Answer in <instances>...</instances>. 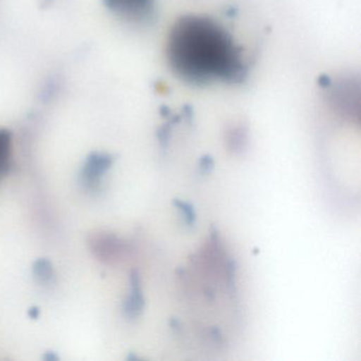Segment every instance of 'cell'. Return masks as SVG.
<instances>
[{"instance_id": "10", "label": "cell", "mask_w": 361, "mask_h": 361, "mask_svg": "<svg viewBox=\"0 0 361 361\" xmlns=\"http://www.w3.org/2000/svg\"><path fill=\"white\" fill-rule=\"evenodd\" d=\"M171 138V126H166L159 130L158 133V139H159L160 145H161L162 149H166L168 147L169 141Z\"/></svg>"}, {"instance_id": "1", "label": "cell", "mask_w": 361, "mask_h": 361, "mask_svg": "<svg viewBox=\"0 0 361 361\" xmlns=\"http://www.w3.org/2000/svg\"><path fill=\"white\" fill-rule=\"evenodd\" d=\"M166 58L177 77L192 85L240 84L247 77L243 50L221 24L202 16H185L171 29Z\"/></svg>"}, {"instance_id": "7", "label": "cell", "mask_w": 361, "mask_h": 361, "mask_svg": "<svg viewBox=\"0 0 361 361\" xmlns=\"http://www.w3.org/2000/svg\"><path fill=\"white\" fill-rule=\"evenodd\" d=\"M172 204L173 206L176 207V208L178 209L181 216L185 219V225L189 228H193L194 226H195L196 219H197L194 207L192 206L191 204H189V202L177 200V198L172 200Z\"/></svg>"}, {"instance_id": "4", "label": "cell", "mask_w": 361, "mask_h": 361, "mask_svg": "<svg viewBox=\"0 0 361 361\" xmlns=\"http://www.w3.org/2000/svg\"><path fill=\"white\" fill-rule=\"evenodd\" d=\"M145 308V299L140 286V276L134 270L130 274V293L126 303V312L130 318H136Z\"/></svg>"}, {"instance_id": "8", "label": "cell", "mask_w": 361, "mask_h": 361, "mask_svg": "<svg viewBox=\"0 0 361 361\" xmlns=\"http://www.w3.org/2000/svg\"><path fill=\"white\" fill-rule=\"evenodd\" d=\"M10 147V134L7 130H0V166L8 159Z\"/></svg>"}, {"instance_id": "9", "label": "cell", "mask_w": 361, "mask_h": 361, "mask_svg": "<svg viewBox=\"0 0 361 361\" xmlns=\"http://www.w3.org/2000/svg\"><path fill=\"white\" fill-rule=\"evenodd\" d=\"M215 162L211 155H204L198 161V170L200 174L208 175L214 170Z\"/></svg>"}, {"instance_id": "5", "label": "cell", "mask_w": 361, "mask_h": 361, "mask_svg": "<svg viewBox=\"0 0 361 361\" xmlns=\"http://www.w3.org/2000/svg\"><path fill=\"white\" fill-rule=\"evenodd\" d=\"M111 164V158L105 155H94L90 158V164L87 166V177L94 179V177L100 176L109 168Z\"/></svg>"}, {"instance_id": "2", "label": "cell", "mask_w": 361, "mask_h": 361, "mask_svg": "<svg viewBox=\"0 0 361 361\" xmlns=\"http://www.w3.org/2000/svg\"><path fill=\"white\" fill-rule=\"evenodd\" d=\"M105 7L132 22L149 23L155 16V0H103Z\"/></svg>"}, {"instance_id": "3", "label": "cell", "mask_w": 361, "mask_h": 361, "mask_svg": "<svg viewBox=\"0 0 361 361\" xmlns=\"http://www.w3.org/2000/svg\"><path fill=\"white\" fill-rule=\"evenodd\" d=\"M354 83L352 81H344L340 84L339 87H335L331 92V103L335 109H337L341 115L350 116L353 117V113L355 109H358V106H355L354 94H358V85L354 87Z\"/></svg>"}, {"instance_id": "6", "label": "cell", "mask_w": 361, "mask_h": 361, "mask_svg": "<svg viewBox=\"0 0 361 361\" xmlns=\"http://www.w3.org/2000/svg\"><path fill=\"white\" fill-rule=\"evenodd\" d=\"M247 140H248V135L246 130L243 128H233L228 140L230 151L234 154L242 153L246 147Z\"/></svg>"}]
</instances>
